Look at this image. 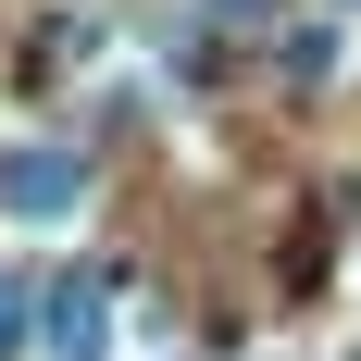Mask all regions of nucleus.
I'll use <instances>...</instances> for the list:
<instances>
[{
  "label": "nucleus",
  "mask_w": 361,
  "mask_h": 361,
  "mask_svg": "<svg viewBox=\"0 0 361 361\" xmlns=\"http://www.w3.org/2000/svg\"><path fill=\"white\" fill-rule=\"evenodd\" d=\"M75 212H87V149H0V224L50 237Z\"/></svg>",
  "instance_id": "1"
},
{
  "label": "nucleus",
  "mask_w": 361,
  "mask_h": 361,
  "mask_svg": "<svg viewBox=\"0 0 361 361\" xmlns=\"http://www.w3.org/2000/svg\"><path fill=\"white\" fill-rule=\"evenodd\" d=\"M37 349H50V361H112V349H125L112 287H63V299H50V324H37Z\"/></svg>",
  "instance_id": "2"
},
{
  "label": "nucleus",
  "mask_w": 361,
  "mask_h": 361,
  "mask_svg": "<svg viewBox=\"0 0 361 361\" xmlns=\"http://www.w3.org/2000/svg\"><path fill=\"white\" fill-rule=\"evenodd\" d=\"M336 75H349V25H336V13H312V25L287 37V87L312 100V87H336Z\"/></svg>",
  "instance_id": "3"
},
{
  "label": "nucleus",
  "mask_w": 361,
  "mask_h": 361,
  "mask_svg": "<svg viewBox=\"0 0 361 361\" xmlns=\"http://www.w3.org/2000/svg\"><path fill=\"white\" fill-rule=\"evenodd\" d=\"M25 336H37V312H25V287H0V361L25 349Z\"/></svg>",
  "instance_id": "4"
},
{
  "label": "nucleus",
  "mask_w": 361,
  "mask_h": 361,
  "mask_svg": "<svg viewBox=\"0 0 361 361\" xmlns=\"http://www.w3.org/2000/svg\"><path fill=\"white\" fill-rule=\"evenodd\" d=\"M324 13H336V25H349V13H361V0H324Z\"/></svg>",
  "instance_id": "5"
}]
</instances>
